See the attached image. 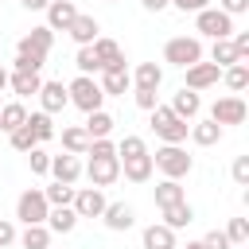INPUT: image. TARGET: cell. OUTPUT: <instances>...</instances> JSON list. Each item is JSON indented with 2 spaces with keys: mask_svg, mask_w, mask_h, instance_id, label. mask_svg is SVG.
<instances>
[{
  "mask_svg": "<svg viewBox=\"0 0 249 249\" xmlns=\"http://www.w3.org/2000/svg\"><path fill=\"white\" fill-rule=\"evenodd\" d=\"M51 27H31V35H23L19 39V47H16V70H43V62H47V54H51Z\"/></svg>",
  "mask_w": 249,
  "mask_h": 249,
  "instance_id": "1",
  "label": "cell"
},
{
  "mask_svg": "<svg viewBox=\"0 0 249 249\" xmlns=\"http://www.w3.org/2000/svg\"><path fill=\"white\" fill-rule=\"evenodd\" d=\"M152 128H156L160 140H167V144H183L191 124H187L183 117H175L171 105H156V109H152Z\"/></svg>",
  "mask_w": 249,
  "mask_h": 249,
  "instance_id": "2",
  "label": "cell"
},
{
  "mask_svg": "<svg viewBox=\"0 0 249 249\" xmlns=\"http://www.w3.org/2000/svg\"><path fill=\"white\" fill-rule=\"evenodd\" d=\"M163 58L171 62V66H195V62H202V43L195 39V35H179V39H167V47H163Z\"/></svg>",
  "mask_w": 249,
  "mask_h": 249,
  "instance_id": "3",
  "label": "cell"
},
{
  "mask_svg": "<svg viewBox=\"0 0 249 249\" xmlns=\"http://www.w3.org/2000/svg\"><path fill=\"white\" fill-rule=\"evenodd\" d=\"M152 167H160L167 179H183V175L191 171V156H187L179 144H163V148H156Z\"/></svg>",
  "mask_w": 249,
  "mask_h": 249,
  "instance_id": "4",
  "label": "cell"
},
{
  "mask_svg": "<svg viewBox=\"0 0 249 249\" xmlns=\"http://www.w3.org/2000/svg\"><path fill=\"white\" fill-rule=\"evenodd\" d=\"M66 93H70V105H78V109H86V113H93V109H101V86L89 78V74H78L70 86H66Z\"/></svg>",
  "mask_w": 249,
  "mask_h": 249,
  "instance_id": "5",
  "label": "cell"
},
{
  "mask_svg": "<svg viewBox=\"0 0 249 249\" xmlns=\"http://www.w3.org/2000/svg\"><path fill=\"white\" fill-rule=\"evenodd\" d=\"M47 210H51V202L43 198V191H23L19 198H16V218L23 222V226H39V222H47Z\"/></svg>",
  "mask_w": 249,
  "mask_h": 249,
  "instance_id": "6",
  "label": "cell"
},
{
  "mask_svg": "<svg viewBox=\"0 0 249 249\" xmlns=\"http://www.w3.org/2000/svg\"><path fill=\"white\" fill-rule=\"evenodd\" d=\"M198 19H195V27L202 31V35H210V39H230L233 35V16H226L222 8H202V12H195Z\"/></svg>",
  "mask_w": 249,
  "mask_h": 249,
  "instance_id": "7",
  "label": "cell"
},
{
  "mask_svg": "<svg viewBox=\"0 0 249 249\" xmlns=\"http://www.w3.org/2000/svg\"><path fill=\"white\" fill-rule=\"evenodd\" d=\"M86 175H89L93 187H109V183L121 179V160H117V156H89Z\"/></svg>",
  "mask_w": 249,
  "mask_h": 249,
  "instance_id": "8",
  "label": "cell"
},
{
  "mask_svg": "<svg viewBox=\"0 0 249 249\" xmlns=\"http://www.w3.org/2000/svg\"><path fill=\"white\" fill-rule=\"evenodd\" d=\"M74 214L78 218H101V210H105V195H101V187H82V191H74Z\"/></svg>",
  "mask_w": 249,
  "mask_h": 249,
  "instance_id": "9",
  "label": "cell"
},
{
  "mask_svg": "<svg viewBox=\"0 0 249 249\" xmlns=\"http://www.w3.org/2000/svg\"><path fill=\"white\" fill-rule=\"evenodd\" d=\"M245 101L233 93V97H218L214 101V109H210V121H218V124H241L245 121Z\"/></svg>",
  "mask_w": 249,
  "mask_h": 249,
  "instance_id": "10",
  "label": "cell"
},
{
  "mask_svg": "<svg viewBox=\"0 0 249 249\" xmlns=\"http://www.w3.org/2000/svg\"><path fill=\"white\" fill-rule=\"evenodd\" d=\"M74 16H78L74 0H51V4H47V27H51V31H66V27L74 23Z\"/></svg>",
  "mask_w": 249,
  "mask_h": 249,
  "instance_id": "11",
  "label": "cell"
},
{
  "mask_svg": "<svg viewBox=\"0 0 249 249\" xmlns=\"http://www.w3.org/2000/svg\"><path fill=\"white\" fill-rule=\"evenodd\" d=\"M89 47H93V54H97L101 70H124V54H121V47H117L113 39H101V35H97Z\"/></svg>",
  "mask_w": 249,
  "mask_h": 249,
  "instance_id": "12",
  "label": "cell"
},
{
  "mask_svg": "<svg viewBox=\"0 0 249 249\" xmlns=\"http://www.w3.org/2000/svg\"><path fill=\"white\" fill-rule=\"evenodd\" d=\"M222 78V66H214V62H195V66H187V89H206V86H214Z\"/></svg>",
  "mask_w": 249,
  "mask_h": 249,
  "instance_id": "13",
  "label": "cell"
},
{
  "mask_svg": "<svg viewBox=\"0 0 249 249\" xmlns=\"http://www.w3.org/2000/svg\"><path fill=\"white\" fill-rule=\"evenodd\" d=\"M39 101H43V113H58V109L70 105V93H66L62 82H43L39 86Z\"/></svg>",
  "mask_w": 249,
  "mask_h": 249,
  "instance_id": "14",
  "label": "cell"
},
{
  "mask_svg": "<svg viewBox=\"0 0 249 249\" xmlns=\"http://www.w3.org/2000/svg\"><path fill=\"white\" fill-rule=\"evenodd\" d=\"M198 109H202V101H198V89H179L175 93V101H171V113L175 117H183V121H195L198 117Z\"/></svg>",
  "mask_w": 249,
  "mask_h": 249,
  "instance_id": "15",
  "label": "cell"
},
{
  "mask_svg": "<svg viewBox=\"0 0 249 249\" xmlns=\"http://www.w3.org/2000/svg\"><path fill=\"white\" fill-rule=\"evenodd\" d=\"M51 175H54V183H74L78 175H82V163H78V156H51Z\"/></svg>",
  "mask_w": 249,
  "mask_h": 249,
  "instance_id": "16",
  "label": "cell"
},
{
  "mask_svg": "<svg viewBox=\"0 0 249 249\" xmlns=\"http://www.w3.org/2000/svg\"><path fill=\"white\" fill-rule=\"evenodd\" d=\"M124 179L128 183H148L152 179V156L148 152H140V156H124Z\"/></svg>",
  "mask_w": 249,
  "mask_h": 249,
  "instance_id": "17",
  "label": "cell"
},
{
  "mask_svg": "<svg viewBox=\"0 0 249 249\" xmlns=\"http://www.w3.org/2000/svg\"><path fill=\"white\" fill-rule=\"evenodd\" d=\"M101 218H105V226H109V230H128V226L136 222V214H132V206H128V202H105Z\"/></svg>",
  "mask_w": 249,
  "mask_h": 249,
  "instance_id": "18",
  "label": "cell"
},
{
  "mask_svg": "<svg viewBox=\"0 0 249 249\" xmlns=\"http://www.w3.org/2000/svg\"><path fill=\"white\" fill-rule=\"evenodd\" d=\"M66 31H70V39H74L78 47H89V43L97 39V31H101V27H97V19H93V16H74V23H70Z\"/></svg>",
  "mask_w": 249,
  "mask_h": 249,
  "instance_id": "19",
  "label": "cell"
},
{
  "mask_svg": "<svg viewBox=\"0 0 249 249\" xmlns=\"http://www.w3.org/2000/svg\"><path fill=\"white\" fill-rule=\"evenodd\" d=\"M8 86H12V93H19V97H31V93H39L43 78H39L35 70H16V74H8Z\"/></svg>",
  "mask_w": 249,
  "mask_h": 249,
  "instance_id": "20",
  "label": "cell"
},
{
  "mask_svg": "<svg viewBox=\"0 0 249 249\" xmlns=\"http://www.w3.org/2000/svg\"><path fill=\"white\" fill-rule=\"evenodd\" d=\"M144 249H175V230L163 226V222H160V226L152 222V226L144 230Z\"/></svg>",
  "mask_w": 249,
  "mask_h": 249,
  "instance_id": "21",
  "label": "cell"
},
{
  "mask_svg": "<svg viewBox=\"0 0 249 249\" xmlns=\"http://www.w3.org/2000/svg\"><path fill=\"white\" fill-rule=\"evenodd\" d=\"M128 82H132V78H128V70H101V82H97V86H101V93H105V97H109V93H113V97H124Z\"/></svg>",
  "mask_w": 249,
  "mask_h": 249,
  "instance_id": "22",
  "label": "cell"
},
{
  "mask_svg": "<svg viewBox=\"0 0 249 249\" xmlns=\"http://www.w3.org/2000/svg\"><path fill=\"white\" fill-rule=\"evenodd\" d=\"M187 132H191V140H195L198 148H210V144L222 140V124H218V121H198V124H191Z\"/></svg>",
  "mask_w": 249,
  "mask_h": 249,
  "instance_id": "23",
  "label": "cell"
},
{
  "mask_svg": "<svg viewBox=\"0 0 249 249\" xmlns=\"http://www.w3.org/2000/svg\"><path fill=\"white\" fill-rule=\"evenodd\" d=\"M74 226H78L74 206H54V210H47V230H54V233H70Z\"/></svg>",
  "mask_w": 249,
  "mask_h": 249,
  "instance_id": "24",
  "label": "cell"
},
{
  "mask_svg": "<svg viewBox=\"0 0 249 249\" xmlns=\"http://www.w3.org/2000/svg\"><path fill=\"white\" fill-rule=\"evenodd\" d=\"M195 222V210H191V202H171V206H163V226H171V230H183V226H191Z\"/></svg>",
  "mask_w": 249,
  "mask_h": 249,
  "instance_id": "25",
  "label": "cell"
},
{
  "mask_svg": "<svg viewBox=\"0 0 249 249\" xmlns=\"http://www.w3.org/2000/svg\"><path fill=\"white\" fill-rule=\"evenodd\" d=\"M62 148H66L70 156H86V148H89V136H86V128H82V124H70V128H62Z\"/></svg>",
  "mask_w": 249,
  "mask_h": 249,
  "instance_id": "26",
  "label": "cell"
},
{
  "mask_svg": "<svg viewBox=\"0 0 249 249\" xmlns=\"http://www.w3.org/2000/svg\"><path fill=\"white\" fill-rule=\"evenodd\" d=\"M82 128H86V136H89V140H101V136H109V132H113V117H109V113H101V109H93V113H89V121H86Z\"/></svg>",
  "mask_w": 249,
  "mask_h": 249,
  "instance_id": "27",
  "label": "cell"
},
{
  "mask_svg": "<svg viewBox=\"0 0 249 249\" xmlns=\"http://www.w3.org/2000/svg\"><path fill=\"white\" fill-rule=\"evenodd\" d=\"M19 245H23V249H47V245H51V230H47L43 222H39V226H27V230L19 233Z\"/></svg>",
  "mask_w": 249,
  "mask_h": 249,
  "instance_id": "28",
  "label": "cell"
},
{
  "mask_svg": "<svg viewBox=\"0 0 249 249\" xmlns=\"http://www.w3.org/2000/svg\"><path fill=\"white\" fill-rule=\"evenodd\" d=\"M132 82H136V86H148V89H160L163 70H160L156 62H140V66H136V74H132Z\"/></svg>",
  "mask_w": 249,
  "mask_h": 249,
  "instance_id": "29",
  "label": "cell"
},
{
  "mask_svg": "<svg viewBox=\"0 0 249 249\" xmlns=\"http://www.w3.org/2000/svg\"><path fill=\"white\" fill-rule=\"evenodd\" d=\"M171 202H183V187H179V179H163V183L156 187V206L163 210V206H171Z\"/></svg>",
  "mask_w": 249,
  "mask_h": 249,
  "instance_id": "30",
  "label": "cell"
},
{
  "mask_svg": "<svg viewBox=\"0 0 249 249\" xmlns=\"http://www.w3.org/2000/svg\"><path fill=\"white\" fill-rule=\"evenodd\" d=\"M23 121H27V109H23L19 101H12V105L0 109V132H12V128H19Z\"/></svg>",
  "mask_w": 249,
  "mask_h": 249,
  "instance_id": "31",
  "label": "cell"
},
{
  "mask_svg": "<svg viewBox=\"0 0 249 249\" xmlns=\"http://www.w3.org/2000/svg\"><path fill=\"white\" fill-rule=\"evenodd\" d=\"M226 86L233 89V93H241L245 86H249V62H233V66H226Z\"/></svg>",
  "mask_w": 249,
  "mask_h": 249,
  "instance_id": "32",
  "label": "cell"
},
{
  "mask_svg": "<svg viewBox=\"0 0 249 249\" xmlns=\"http://www.w3.org/2000/svg\"><path fill=\"white\" fill-rule=\"evenodd\" d=\"M27 128L35 132V140H39V144L54 136V124H51V113H31V117H27Z\"/></svg>",
  "mask_w": 249,
  "mask_h": 249,
  "instance_id": "33",
  "label": "cell"
},
{
  "mask_svg": "<svg viewBox=\"0 0 249 249\" xmlns=\"http://www.w3.org/2000/svg\"><path fill=\"white\" fill-rule=\"evenodd\" d=\"M43 198H47L51 206H70V202H74V183H54V187L43 191Z\"/></svg>",
  "mask_w": 249,
  "mask_h": 249,
  "instance_id": "34",
  "label": "cell"
},
{
  "mask_svg": "<svg viewBox=\"0 0 249 249\" xmlns=\"http://www.w3.org/2000/svg\"><path fill=\"white\" fill-rule=\"evenodd\" d=\"M237 62V51H233V43L230 39H214V66H233Z\"/></svg>",
  "mask_w": 249,
  "mask_h": 249,
  "instance_id": "35",
  "label": "cell"
},
{
  "mask_svg": "<svg viewBox=\"0 0 249 249\" xmlns=\"http://www.w3.org/2000/svg\"><path fill=\"white\" fill-rule=\"evenodd\" d=\"M8 136H12V148H16V152H31V148H35V144H39V140H35V132H31V128H27V121H23V124H19V128H12V132H8Z\"/></svg>",
  "mask_w": 249,
  "mask_h": 249,
  "instance_id": "36",
  "label": "cell"
},
{
  "mask_svg": "<svg viewBox=\"0 0 249 249\" xmlns=\"http://www.w3.org/2000/svg\"><path fill=\"white\" fill-rule=\"evenodd\" d=\"M74 66H78L82 74H97V70H101V62H97L93 47H78V54H74Z\"/></svg>",
  "mask_w": 249,
  "mask_h": 249,
  "instance_id": "37",
  "label": "cell"
},
{
  "mask_svg": "<svg viewBox=\"0 0 249 249\" xmlns=\"http://www.w3.org/2000/svg\"><path fill=\"white\" fill-rule=\"evenodd\" d=\"M226 237H230V245H245V241H249V222H245V218H230Z\"/></svg>",
  "mask_w": 249,
  "mask_h": 249,
  "instance_id": "38",
  "label": "cell"
},
{
  "mask_svg": "<svg viewBox=\"0 0 249 249\" xmlns=\"http://www.w3.org/2000/svg\"><path fill=\"white\" fill-rule=\"evenodd\" d=\"M27 163H31V171H35V175H47V171H51V156H47L39 144L27 152Z\"/></svg>",
  "mask_w": 249,
  "mask_h": 249,
  "instance_id": "39",
  "label": "cell"
},
{
  "mask_svg": "<svg viewBox=\"0 0 249 249\" xmlns=\"http://www.w3.org/2000/svg\"><path fill=\"white\" fill-rule=\"evenodd\" d=\"M140 152H148L140 136H124V140L117 144V160H124V156H140Z\"/></svg>",
  "mask_w": 249,
  "mask_h": 249,
  "instance_id": "40",
  "label": "cell"
},
{
  "mask_svg": "<svg viewBox=\"0 0 249 249\" xmlns=\"http://www.w3.org/2000/svg\"><path fill=\"white\" fill-rule=\"evenodd\" d=\"M202 249H230V237H226V230H210V233L202 237Z\"/></svg>",
  "mask_w": 249,
  "mask_h": 249,
  "instance_id": "41",
  "label": "cell"
},
{
  "mask_svg": "<svg viewBox=\"0 0 249 249\" xmlns=\"http://www.w3.org/2000/svg\"><path fill=\"white\" fill-rule=\"evenodd\" d=\"M230 43H233V51H237V62H249V31H237Z\"/></svg>",
  "mask_w": 249,
  "mask_h": 249,
  "instance_id": "42",
  "label": "cell"
},
{
  "mask_svg": "<svg viewBox=\"0 0 249 249\" xmlns=\"http://www.w3.org/2000/svg\"><path fill=\"white\" fill-rule=\"evenodd\" d=\"M136 105H140V109H148V113H152V109H156V105H160V101H156V89H148V86H136Z\"/></svg>",
  "mask_w": 249,
  "mask_h": 249,
  "instance_id": "43",
  "label": "cell"
},
{
  "mask_svg": "<svg viewBox=\"0 0 249 249\" xmlns=\"http://www.w3.org/2000/svg\"><path fill=\"white\" fill-rule=\"evenodd\" d=\"M233 179H237L241 187L249 183V156H237V160H233Z\"/></svg>",
  "mask_w": 249,
  "mask_h": 249,
  "instance_id": "44",
  "label": "cell"
},
{
  "mask_svg": "<svg viewBox=\"0 0 249 249\" xmlns=\"http://www.w3.org/2000/svg\"><path fill=\"white\" fill-rule=\"evenodd\" d=\"M12 241H16V226H12L8 218H0V249H4V245H12Z\"/></svg>",
  "mask_w": 249,
  "mask_h": 249,
  "instance_id": "45",
  "label": "cell"
},
{
  "mask_svg": "<svg viewBox=\"0 0 249 249\" xmlns=\"http://www.w3.org/2000/svg\"><path fill=\"white\" fill-rule=\"evenodd\" d=\"M171 4H175L179 12H202V8L210 4V0H171Z\"/></svg>",
  "mask_w": 249,
  "mask_h": 249,
  "instance_id": "46",
  "label": "cell"
},
{
  "mask_svg": "<svg viewBox=\"0 0 249 249\" xmlns=\"http://www.w3.org/2000/svg\"><path fill=\"white\" fill-rule=\"evenodd\" d=\"M249 8V0H222V12L226 16H237V12H245Z\"/></svg>",
  "mask_w": 249,
  "mask_h": 249,
  "instance_id": "47",
  "label": "cell"
},
{
  "mask_svg": "<svg viewBox=\"0 0 249 249\" xmlns=\"http://www.w3.org/2000/svg\"><path fill=\"white\" fill-rule=\"evenodd\" d=\"M140 4H144V8H148V12H163V8H167V4H171V0H140Z\"/></svg>",
  "mask_w": 249,
  "mask_h": 249,
  "instance_id": "48",
  "label": "cell"
},
{
  "mask_svg": "<svg viewBox=\"0 0 249 249\" xmlns=\"http://www.w3.org/2000/svg\"><path fill=\"white\" fill-rule=\"evenodd\" d=\"M47 4H51V0H23V8H27V12H43Z\"/></svg>",
  "mask_w": 249,
  "mask_h": 249,
  "instance_id": "49",
  "label": "cell"
},
{
  "mask_svg": "<svg viewBox=\"0 0 249 249\" xmlns=\"http://www.w3.org/2000/svg\"><path fill=\"white\" fill-rule=\"evenodd\" d=\"M4 86H8V70L0 66V89H4Z\"/></svg>",
  "mask_w": 249,
  "mask_h": 249,
  "instance_id": "50",
  "label": "cell"
},
{
  "mask_svg": "<svg viewBox=\"0 0 249 249\" xmlns=\"http://www.w3.org/2000/svg\"><path fill=\"white\" fill-rule=\"evenodd\" d=\"M187 249H202V241H187Z\"/></svg>",
  "mask_w": 249,
  "mask_h": 249,
  "instance_id": "51",
  "label": "cell"
},
{
  "mask_svg": "<svg viewBox=\"0 0 249 249\" xmlns=\"http://www.w3.org/2000/svg\"><path fill=\"white\" fill-rule=\"evenodd\" d=\"M47 249H51V245H47Z\"/></svg>",
  "mask_w": 249,
  "mask_h": 249,
  "instance_id": "52",
  "label": "cell"
},
{
  "mask_svg": "<svg viewBox=\"0 0 249 249\" xmlns=\"http://www.w3.org/2000/svg\"><path fill=\"white\" fill-rule=\"evenodd\" d=\"M109 4H113V0H109Z\"/></svg>",
  "mask_w": 249,
  "mask_h": 249,
  "instance_id": "53",
  "label": "cell"
}]
</instances>
